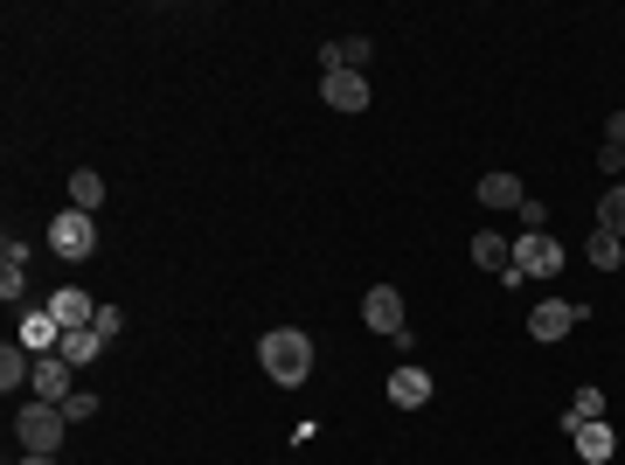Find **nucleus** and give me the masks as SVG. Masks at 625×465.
<instances>
[{"label": "nucleus", "mask_w": 625, "mask_h": 465, "mask_svg": "<svg viewBox=\"0 0 625 465\" xmlns=\"http://www.w3.org/2000/svg\"><path fill=\"white\" fill-rule=\"evenodd\" d=\"M49 313H57L63 333H76V327H91V320H98V299H91V292H76V286H63L57 299H49Z\"/></svg>", "instance_id": "nucleus-10"}, {"label": "nucleus", "mask_w": 625, "mask_h": 465, "mask_svg": "<svg viewBox=\"0 0 625 465\" xmlns=\"http://www.w3.org/2000/svg\"><path fill=\"white\" fill-rule=\"evenodd\" d=\"M21 348H29V354H42V348H63V327H57V313H49V306L21 313Z\"/></svg>", "instance_id": "nucleus-11"}, {"label": "nucleus", "mask_w": 625, "mask_h": 465, "mask_svg": "<svg viewBox=\"0 0 625 465\" xmlns=\"http://www.w3.org/2000/svg\"><path fill=\"white\" fill-rule=\"evenodd\" d=\"M341 63H348V70H361V63H369V42L348 35V42H341Z\"/></svg>", "instance_id": "nucleus-23"}, {"label": "nucleus", "mask_w": 625, "mask_h": 465, "mask_svg": "<svg viewBox=\"0 0 625 465\" xmlns=\"http://www.w3.org/2000/svg\"><path fill=\"white\" fill-rule=\"evenodd\" d=\"M361 320H369L376 333H389V341H397V333H410V327H403V292H397V286H369V299H361Z\"/></svg>", "instance_id": "nucleus-6"}, {"label": "nucleus", "mask_w": 625, "mask_h": 465, "mask_svg": "<svg viewBox=\"0 0 625 465\" xmlns=\"http://www.w3.org/2000/svg\"><path fill=\"white\" fill-rule=\"evenodd\" d=\"M597 229L625 237V188H605V202H597Z\"/></svg>", "instance_id": "nucleus-20"}, {"label": "nucleus", "mask_w": 625, "mask_h": 465, "mask_svg": "<svg viewBox=\"0 0 625 465\" xmlns=\"http://www.w3.org/2000/svg\"><path fill=\"white\" fill-rule=\"evenodd\" d=\"M49 250H57L63 265H84V257L98 250V223L84 209H63L57 223H49Z\"/></svg>", "instance_id": "nucleus-3"}, {"label": "nucleus", "mask_w": 625, "mask_h": 465, "mask_svg": "<svg viewBox=\"0 0 625 465\" xmlns=\"http://www.w3.org/2000/svg\"><path fill=\"white\" fill-rule=\"evenodd\" d=\"M21 465H57V458H49V452H29V458H21Z\"/></svg>", "instance_id": "nucleus-25"}, {"label": "nucleus", "mask_w": 625, "mask_h": 465, "mask_svg": "<svg viewBox=\"0 0 625 465\" xmlns=\"http://www.w3.org/2000/svg\"><path fill=\"white\" fill-rule=\"evenodd\" d=\"M257 361H265V375L278 382V390H299V382L312 375V341L299 327H271L265 341H257Z\"/></svg>", "instance_id": "nucleus-1"}, {"label": "nucleus", "mask_w": 625, "mask_h": 465, "mask_svg": "<svg viewBox=\"0 0 625 465\" xmlns=\"http://www.w3.org/2000/svg\"><path fill=\"white\" fill-rule=\"evenodd\" d=\"M514 271L521 278H556L563 271V244L550 237V229H529V237L514 244Z\"/></svg>", "instance_id": "nucleus-4"}, {"label": "nucleus", "mask_w": 625, "mask_h": 465, "mask_svg": "<svg viewBox=\"0 0 625 465\" xmlns=\"http://www.w3.org/2000/svg\"><path fill=\"white\" fill-rule=\"evenodd\" d=\"M63 431H70L63 403H35V410H21V417H14V437H21V452H49V458H57Z\"/></svg>", "instance_id": "nucleus-2"}, {"label": "nucleus", "mask_w": 625, "mask_h": 465, "mask_svg": "<svg viewBox=\"0 0 625 465\" xmlns=\"http://www.w3.org/2000/svg\"><path fill=\"white\" fill-rule=\"evenodd\" d=\"M480 202H486V209H521L529 188H521L514 174H480Z\"/></svg>", "instance_id": "nucleus-13"}, {"label": "nucleus", "mask_w": 625, "mask_h": 465, "mask_svg": "<svg viewBox=\"0 0 625 465\" xmlns=\"http://www.w3.org/2000/svg\"><path fill=\"white\" fill-rule=\"evenodd\" d=\"M98 202H104V180H98L91 167H76V174H70V209H84V216H91Z\"/></svg>", "instance_id": "nucleus-18"}, {"label": "nucleus", "mask_w": 625, "mask_h": 465, "mask_svg": "<svg viewBox=\"0 0 625 465\" xmlns=\"http://www.w3.org/2000/svg\"><path fill=\"white\" fill-rule=\"evenodd\" d=\"M35 375V361H29V348H0V390H21V382H29Z\"/></svg>", "instance_id": "nucleus-16"}, {"label": "nucleus", "mask_w": 625, "mask_h": 465, "mask_svg": "<svg viewBox=\"0 0 625 465\" xmlns=\"http://www.w3.org/2000/svg\"><path fill=\"white\" fill-rule=\"evenodd\" d=\"M584 250H591V265H597V271H618L625 237H612V229H591V244H584Z\"/></svg>", "instance_id": "nucleus-19"}, {"label": "nucleus", "mask_w": 625, "mask_h": 465, "mask_svg": "<svg viewBox=\"0 0 625 465\" xmlns=\"http://www.w3.org/2000/svg\"><path fill=\"white\" fill-rule=\"evenodd\" d=\"M570 445H577L584 465H605V458L618 452V431H612L605 417H591V424H570Z\"/></svg>", "instance_id": "nucleus-8"}, {"label": "nucleus", "mask_w": 625, "mask_h": 465, "mask_svg": "<svg viewBox=\"0 0 625 465\" xmlns=\"http://www.w3.org/2000/svg\"><path fill=\"white\" fill-rule=\"evenodd\" d=\"M389 403H397V410H424L431 403V375L424 369H397V375H389Z\"/></svg>", "instance_id": "nucleus-12"}, {"label": "nucleus", "mask_w": 625, "mask_h": 465, "mask_svg": "<svg viewBox=\"0 0 625 465\" xmlns=\"http://www.w3.org/2000/svg\"><path fill=\"white\" fill-rule=\"evenodd\" d=\"M98 333H104V341H119V333H125V313H119V306H98V320H91Z\"/></svg>", "instance_id": "nucleus-22"}, {"label": "nucleus", "mask_w": 625, "mask_h": 465, "mask_svg": "<svg viewBox=\"0 0 625 465\" xmlns=\"http://www.w3.org/2000/svg\"><path fill=\"white\" fill-rule=\"evenodd\" d=\"M320 97H327L334 112H369V76L334 70V76H320Z\"/></svg>", "instance_id": "nucleus-7"}, {"label": "nucleus", "mask_w": 625, "mask_h": 465, "mask_svg": "<svg viewBox=\"0 0 625 465\" xmlns=\"http://www.w3.org/2000/svg\"><path fill=\"white\" fill-rule=\"evenodd\" d=\"M473 265H480V271H508V265H514L508 237H493V229H486V237H473Z\"/></svg>", "instance_id": "nucleus-17"}, {"label": "nucleus", "mask_w": 625, "mask_h": 465, "mask_svg": "<svg viewBox=\"0 0 625 465\" xmlns=\"http://www.w3.org/2000/svg\"><path fill=\"white\" fill-rule=\"evenodd\" d=\"M591 417H605V390H597V382H584V390L570 396V410H563V431H570V424H591Z\"/></svg>", "instance_id": "nucleus-15"}, {"label": "nucleus", "mask_w": 625, "mask_h": 465, "mask_svg": "<svg viewBox=\"0 0 625 465\" xmlns=\"http://www.w3.org/2000/svg\"><path fill=\"white\" fill-rule=\"evenodd\" d=\"M98 410H104V403H98L91 390H76V396L63 403V417H70V424H84V417H98Z\"/></svg>", "instance_id": "nucleus-21"}, {"label": "nucleus", "mask_w": 625, "mask_h": 465, "mask_svg": "<svg viewBox=\"0 0 625 465\" xmlns=\"http://www.w3.org/2000/svg\"><path fill=\"white\" fill-rule=\"evenodd\" d=\"M605 133H612V146H625V112H612V125H605Z\"/></svg>", "instance_id": "nucleus-24"}, {"label": "nucleus", "mask_w": 625, "mask_h": 465, "mask_svg": "<svg viewBox=\"0 0 625 465\" xmlns=\"http://www.w3.org/2000/svg\"><path fill=\"white\" fill-rule=\"evenodd\" d=\"M584 320H591L584 306H570V299H542L535 313H529V333H535V341H563V333H570V327H584Z\"/></svg>", "instance_id": "nucleus-5"}, {"label": "nucleus", "mask_w": 625, "mask_h": 465, "mask_svg": "<svg viewBox=\"0 0 625 465\" xmlns=\"http://www.w3.org/2000/svg\"><path fill=\"white\" fill-rule=\"evenodd\" d=\"M29 390H35V403H70V361L63 354H42L35 375H29Z\"/></svg>", "instance_id": "nucleus-9"}, {"label": "nucleus", "mask_w": 625, "mask_h": 465, "mask_svg": "<svg viewBox=\"0 0 625 465\" xmlns=\"http://www.w3.org/2000/svg\"><path fill=\"white\" fill-rule=\"evenodd\" d=\"M104 348H112V341H104L98 327H76V333H63V348H57V354L70 361V369H84V361H98Z\"/></svg>", "instance_id": "nucleus-14"}]
</instances>
